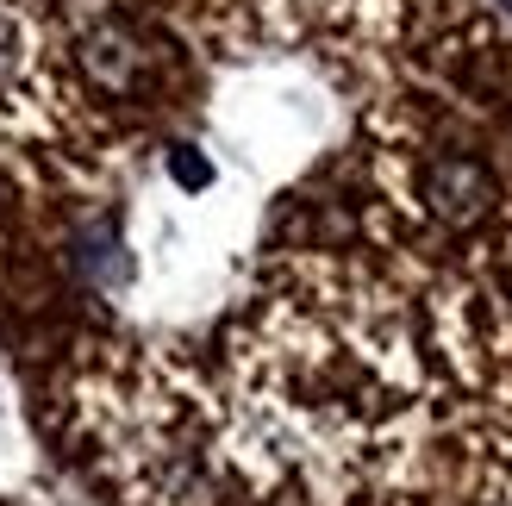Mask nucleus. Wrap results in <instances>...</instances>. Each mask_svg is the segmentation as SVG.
<instances>
[{"label": "nucleus", "mask_w": 512, "mask_h": 506, "mask_svg": "<svg viewBox=\"0 0 512 506\" xmlns=\"http://www.w3.org/2000/svg\"><path fill=\"white\" fill-rule=\"evenodd\" d=\"M425 200L444 225H475L494 207V175L475 157H438L425 169Z\"/></svg>", "instance_id": "1"}, {"label": "nucleus", "mask_w": 512, "mask_h": 506, "mask_svg": "<svg viewBox=\"0 0 512 506\" xmlns=\"http://www.w3.org/2000/svg\"><path fill=\"white\" fill-rule=\"evenodd\" d=\"M69 263L94 288H125L132 282V250H125V238H119V219L113 213L88 219L82 232H75V244H69Z\"/></svg>", "instance_id": "2"}, {"label": "nucleus", "mask_w": 512, "mask_h": 506, "mask_svg": "<svg viewBox=\"0 0 512 506\" xmlns=\"http://www.w3.org/2000/svg\"><path fill=\"white\" fill-rule=\"evenodd\" d=\"M82 63H88V75L100 88H132L138 44H132V32H125L119 19H107V25H94V32L82 38Z\"/></svg>", "instance_id": "3"}, {"label": "nucleus", "mask_w": 512, "mask_h": 506, "mask_svg": "<svg viewBox=\"0 0 512 506\" xmlns=\"http://www.w3.org/2000/svg\"><path fill=\"white\" fill-rule=\"evenodd\" d=\"M25 63H32V25L0 0V88H13L25 75Z\"/></svg>", "instance_id": "4"}, {"label": "nucleus", "mask_w": 512, "mask_h": 506, "mask_svg": "<svg viewBox=\"0 0 512 506\" xmlns=\"http://www.w3.org/2000/svg\"><path fill=\"white\" fill-rule=\"evenodd\" d=\"M169 175H175L182 188H207V182H213L207 157H194V150H175V157H169Z\"/></svg>", "instance_id": "5"}]
</instances>
